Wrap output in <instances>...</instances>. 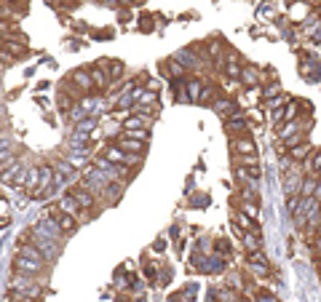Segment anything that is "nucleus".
<instances>
[{
    "instance_id": "1",
    "label": "nucleus",
    "mask_w": 321,
    "mask_h": 302,
    "mask_svg": "<svg viewBox=\"0 0 321 302\" xmlns=\"http://www.w3.org/2000/svg\"><path fill=\"white\" fill-rule=\"evenodd\" d=\"M14 268H16V273H22V276H37V273L46 268V257L37 246H19Z\"/></svg>"
},
{
    "instance_id": "2",
    "label": "nucleus",
    "mask_w": 321,
    "mask_h": 302,
    "mask_svg": "<svg viewBox=\"0 0 321 302\" xmlns=\"http://www.w3.org/2000/svg\"><path fill=\"white\" fill-rule=\"evenodd\" d=\"M24 174H27V168L22 163H11L6 171H0V182L3 185H24Z\"/></svg>"
},
{
    "instance_id": "3",
    "label": "nucleus",
    "mask_w": 321,
    "mask_h": 302,
    "mask_svg": "<svg viewBox=\"0 0 321 302\" xmlns=\"http://www.w3.org/2000/svg\"><path fill=\"white\" fill-rule=\"evenodd\" d=\"M51 177H54V171H51V168L49 166H43L41 168V179H37V187H35V198H43V193L46 190H49V185H51Z\"/></svg>"
},
{
    "instance_id": "4",
    "label": "nucleus",
    "mask_w": 321,
    "mask_h": 302,
    "mask_svg": "<svg viewBox=\"0 0 321 302\" xmlns=\"http://www.w3.org/2000/svg\"><path fill=\"white\" fill-rule=\"evenodd\" d=\"M70 195L75 198V203H78L81 209H91L94 206V198H91V193L86 190V187H75V190H70Z\"/></svg>"
},
{
    "instance_id": "5",
    "label": "nucleus",
    "mask_w": 321,
    "mask_h": 302,
    "mask_svg": "<svg viewBox=\"0 0 321 302\" xmlns=\"http://www.w3.org/2000/svg\"><path fill=\"white\" fill-rule=\"evenodd\" d=\"M233 150H235V153H241V155L254 166V145L249 142V139H235V142H233Z\"/></svg>"
},
{
    "instance_id": "6",
    "label": "nucleus",
    "mask_w": 321,
    "mask_h": 302,
    "mask_svg": "<svg viewBox=\"0 0 321 302\" xmlns=\"http://www.w3.org/2000/svg\"><path fill=\"white\" fill-rule=\"evenodd\" d=\"M11 163H16V160H14V153H11V142H8V139H3V142H0V171H6Z\"/></svg>"
},
{
    "instance_id": "7",
    "label": "nucleus",
    "mask_w": 321,
    "mask_h": 302,
    "mask_svg": "<svg viewBox=\"0 0 321 302\" xmlns=\"http://www.w3.org/2000/svg\"><path fill=\"white\" fill-rule=\"evenodd\" d=\"M59 211H62V214H70V217H78V214H81V206L75 203L72 195H62V198H59Z\"/></svg>"
},
{
    "instance_id": "8",
    "label": "nucleus",
    "mask_w": 321,
    "mask_h": 302,
    "mask_svg": "<svg viewBox=\"0 0 321 302\" xmlns=\"http://www.w3.org/2000/svg\"><path fill=\"white\" fill-rule=\"evenodd\" d=\"M37 179H41V168H27V174H24V190L27 193H35V187H37Z\"/></svg>"
},
{
    "instance_id": "9",
    "label": "nucleus",
    "mask_w": 321,
    "mask_h": 302,
    "mask_svg": "<svg viewBox=\"0 0 321 302\" xmlns=\"http://www.w3.org/2000/svg\"><path fill=\"white\" fill-rule=\"evenodd\" d=\"M89 75H91V83H94V86H97V89H105L107 83H110V80H107V75L102 72V70L97 67V64H94V67L89 70Z\"/></svg>"
},
{
    "instance_id": "10",
    "label": "nucleus",
    "mask_w": 321,
    "mask_h": 302,
    "mask_svg": "<svg viewBox=\"0 0 321 302\" xmlns=\"http://www.w3.org/2000/svg\"><path fill=\"white\" fill-rule=\"evenodd\" d=\"M126 131H137V128H147L150 126V118H142V115H134V118H129L126 120Z\"/></svg>"
},
{
    "instance_id": "11",
    "label": "nucleus",
    "mask_w": 321,
    "mask_h": 302,
    "mask_svg": "<svg viewBox=\"0 0 321 302\" xmlns=\"http://www.w3.org/2000/svg\"><path fill=\"white\" fill-rule=\"evenodd\" d=\"M105 160H110V163H126V153L121 147H110L105 153Z\"/></svg>"
},
{
    "instance_id": "12",
    "label": "nucleus",
    "mask_w": 321,
    "mask_h": 302,
    "mask_svg": "<svg viewBox=\"0 0 321 302\" xmlns=\"http://www.w3.org/2000/svg\"><path fill=\"white\" fill-rule=\"evenodd\" d=\"M56 225H59V230L72 233V230H75V217H70V214H59V217H56Z\"/></svg>"
},
{
    "instance_id": "13",
    "label": "nucleus",
    "mask_w": 321,
    "mask_h": 302,
    "mask_svg": "<svg viewBox=\"0 0 321 302\" xmlns=\"http://www.w3.org/2000/svg\"><path fill=\"white\" fill-rule=\"evenodd\" d=\"M105 64H107V80H112V78H121V75H124V64H121V62H115V59H107Z\"/></svg>"
},
{
    "instance_id": "14",
    "label": "nucleus",
    "mask_w": 321,
    "mask_h": 302,
    "mask_svg": "<svg viewBox=\"0 0 321 302\" xmlns=\"http://www.w3.org/2000/svg\"><path fill=\"white\" fill-rule=\"evenodd\" d=\"M72 80L78 83L83 91H91V89H94V83H91V75H89V72H75V75H72Z\"/></svg>"
},
{
    "instance_id": "15",
    "label": "nucleus",
    "mask_w": 321,
    "mask_h": 302,
    "mask_svg": "<svg viewBox=\"0 0 321 302\" xmlns=\"http://www.w3.org/2000/svg\"><path fill=\"white\" fill-rule=\"evenodd\" d=\"M310 153V145H297V147H292V158L295 160H305Z\"/></svg>"
},
{
    "instance_id": "16",
    "label": "nucleus",
    "mask_w": 321,
    "mask_h": 302,
    "mask_svg": "<svg viewBox=\"0 0 321 302\" xmlns=\"http://www.w3.org/2000/svg\"><path fill=\"white\" fill-rule=\"evenodd\" d=\"M187 99H193V102H198L201 99V83H190V86H187Z\"/></svg>"
},
{
    "instance_id": "17",
    "label": "nucleus",
    "mask_w": 321,
    "mask_h": 302,
    "mask_svg": "<svg viewBox=\"0 0 321 302\" xmlns=\"http://www.w3.org/2000/svg\"><path fill=\"white\" fill-rule=\"evenodd\" d=\"M11 32H14V22H11V19H0V35L11 37Z\"/></svg>"
},
{
    "instance_id": "18",
    "label": "nucleus",
    "mask_w": 321,
    "mask_h": 302,
    "mask_svg": "<svg viewBox=\"0 0 321 302\" xmlns=\"http://www.w3.org/2000/svg\"><path fill=\"white\" fill-rule=\"evenodd\" d=\"M121 147H126V150H139V153H142V142H139V139H121Z\"/></svg>"
},
{
    "instance_id": "19",
    "label": "nucleus",
    "mask_w": 321,
    "mask_h": 302,
    "mask_svg": "<svg viewBox=\"0 0 321 302\" xmlns=\"http://www.w3.org/2000/svg\"><path fill=\"white\" fill-rule=\"evenodd\" d=\"M217 110H220L222 115H230V112H233V105H230V102H217Z\"/></svg>"
},
{
    "instance_id": "20",
    "label": "nucleus",
    "mask_w": 321,
    "mask_h": 302,
    "mask_svg": "<svg viewBox=\"0 0 321 302\" xmlns=\"http://www.w3.org/2000/svg\"><path fill=\"white\" fill-rule=\"evenodd\" d=\"M313 187H316V179H305V182H303V195L313 193Z\"/></svg>"
},
{
    "instance_id": "21",
    "label": "nucleus",
    "mask_w": 321,
    "mask_h": 302,
    "mask_svg": "<svg viewBox=\"0 0 321 302\" xmlns=\"http://www.w3.org/2000/svg\"><path fill=\"white\" fill-rule=\"evenodd\" d=\"M59 107H62L64 112L70 110V97H67V94H62V97H59Z\"/></svg>"
},
{
    "instance_id": "22",
    "label": "nucleus",
    "mask_w": 321,
    "mask_h": 302,
    "mask_svg": "<svg viewBox=\"0 0 321 302\" xmlns=\"http://www.w3.org/2000/svg\"><path fill=\"white\" fill-rule=\"evenodd\" d=\"M295 131H297V126H295V123H289V126H284V131H281V134H284V137H292Z\"/></svg>"
},
{
    "instance_id": "23",
    "label": "nucleus",
    "mask_w": 321,
    "mask_h": 302,
    "mask_svg": "<svg viewBox=\"0 0 321 302\" xmlns=\"http://www.w3.org/2000/svg\"><path fill=\"white\" fill-rule=\"evenodd\" d=\"M295 115H297V110H295V105H289V107H287V112H284V118L289 120V118H295Z\"/></svg>"
},
{
    "instance_id": "24",
    "label": "nucleus",
    "mask_w": 321,
    "mask_h": 302,
    "mask_svg": "<svg viewBox=\"0 0 321 302\" xmlns=\"http://www.w3.org/2000/svg\"><path fill=\"white\" fill-rule=\"evenodd\" d=\"M70 163H72V166H81L83 158H81V155H70Z\"/></svg>"
},
{
    "instance_id": "25",
    "label": "nucleus",
    "mask_w": 321,
    "mask_h": 302,
    "mask_svg": "<svg viewBox=\"0 0 321 302\" xmlns=\"http://www.w3.org/2000/svg\"><path fill=\"white\" fill-rule=\"evenodd\" d=\"M313 168H321V150H318V155L313 158Z\"/></svg>"
},
{
    "instance_id": "26",
    "label": "nucleus",
    "mask_w": 321,
    "mask_h": 302,
    "mask_svg": "<svg viewBox=\"0 0 321 302\" xmlns=\"http://www.w3.org/2000/svg\"><path fill=\"white\" fill-rule=\"evenodd\" d=\"M3 139H8V137H6V128L0 126V142H3Z\"/></svg>"
},
{
    "instance_id": "27",
    "label": "nucleus",
    "mask_w": 321,
    "mask_h": 302,
    "mask_svg": "<svg viewBox=\"0 0 321 302\" xmlns=\"http://www.w3.org/2000/svg\"><path fill=\"white\" fill-rule=\"evenodd\" d=\"M3 43H6V37H3V35H0V46H3Z\"/></svg>"
},
{
    "instance_id": "28",
    "label": "nucleus",
    "mask_w": 321,
    "mask_h": 302,
    "mask_svg": "<svg viewBox=\"0 0 321 302\" xmlns=\"http://www.w3.org/2000/svg\"><path fill=\"white\" fill-rule=\"evenodd\" d=\"M316 198H321V185H318V195H316Z\"/></svg>"
},
{
    "instance_id": "29",
    "label": "nucleus",
    "mask_w": 321,
    "mask_h": 302,
    "mask_svg": "<svg viewBox=\"0 0 321 302\" xmlns=\"http://www.w3.org/2000/svg\"><path fill=\"white\" fill-rule=\"evenodd\" d=\"M0 67H3V62H0Z\"/></svg>"
},
{
    "instance_id": "30",
    "label": "nucleus",
    "mask_w": 321,
    "mask_h": 302,
    "mask_svg": "<svg viewBox=\"0 0 321 302\" xmlns=\"http://www.w3.org/2000/svg\"><path fill=\"white\" fill-rule=\"evenodd\" d=\"M318 265H321V260H318Z\"/></svg>"
},
{
    "instance_id": "31",
    "label": "nucleus",
    "mask_w": 321,
    "mask_h": 302,
    "mask_svg": "<svg viewBox=\"0 0 321 302\" xmlns=\"http://www.w3.org/2000/svg\"><path fill=\"white\" fill-rule=\"evenodd\" d=\"M318 171H321V168H318Z\"/></svg>"
}]
</instances>
